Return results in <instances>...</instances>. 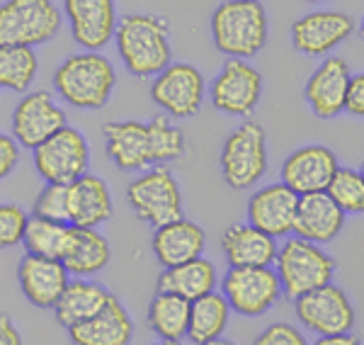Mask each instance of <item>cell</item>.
<instances>
[{"label":"cell","instance_id":"7","mask_svg":"<svg viewBox=\"0 0 364 345\" xmlns=\"http://www.w3.org/2000/svg\"><path fill=\"white\" fill-rule=\"evenodd\" d=\"M63 13L54 0H3L0 3V44H49L61 32Z\"/></svg>","mask_w":364,"mask_h":345},{"label":"cell","instance_id":"22","mask_svg":"<svg viewBox=\"0 0 364 345\" xmlns=\"http://www.w3.org/2000/svg\"><path fill=\"white\" fill-rule=\"evenodd\" d=\"M114 214V200L107 180L85 173L68 185V224L100 229Z\"/></svg>","mask_w":364,"mask_h":345},{"label":"cell","instance_id":"44","mask_svg":"<svg viewBox=\"0 0 364 345\" xmlns=\"http://www.w3.org/2000/svg\"><path fill=\"white\" fill-rule=\"evenodd\" d=\"M360 39H362V44H364V17H362V22H360Z\"/></svg>","mask_w":364,"mask_h":345},{"label":"cell","instance_id":"16","mask_svg":"<svg viewBox=\"0 0 364 345\" xmlns=\"http://www.w3.org/2000/svg\"><path fill=\"white\" fill-rule=\"evenodd\" d=\"M61 13L80 51H102L114 39L119 22L117 0H63Z\"/></svg>","mask_w":364,"mask_h":345},{"label":"cell","instance_id":"13","mask_svg":"<svg viewBox=\"0 0 364 345\" xmlns=\"http://www.w3.org/2000/svg\"><path fill=\"white\" fill-rule=\"evenodd\" d=\"M105 154L112 166L124 173H141L158 166L154 122L112 120L102 124Z\"/></svg>","mask_w":364,"mask_h":345},{"label":"cell","instance_id":"39","mask_svg":"<svg viewBox=\"0 0 364 345\" xmlns=\"http://www.w3.org/2000/svg\"><path fill=\"white\" fill-rule=\"evenodd\" d=\"M0 345H25L20 329L8 314H0Z\"/></svg>","mask_w":364,"mask_h":345},{"label":"cell","instance_id":"31","mask_svg":"<svg viewBox=\"0 0 364 345\" xmlns=\"http://www.w3.org/2000/svg\"><path fill=\"white\" fill-rule=\"evenodd\" d=\"M39 75V56L32 46L0 44V90L25 95Z\"/></svg>","mask_w":364,"mask_h":345},{"label":"cell","instance_id":"34","mask_svg":"<svg viewBox=\"0 0 364 345\" xmlns=\"http://www.w3.org/2000/svg\"><path fill=\"white\" fill-rule=\"evenodd\" d=\"M32 216L68 224V185L44 183L32 202Z\"/></svg>","mask_w":364,"mask_h":345},{"label":"cell","instance_id":"24","mask_svg":"<svg viewBox=\"0 0 364 345\" xmlns=\"http://www.w3.org/2000/svg\"><path fill=\"white\" fill-rule=\"evenodd\" d=\"M345 216L340 207L326 192H314V195H301L294 214V229L291 236H299L304 241L326 245L343 233Z\"/></svg>","mask_w":364,"mask_h":345},{"label":"cell","instance_id":"2","mask_svg":"<svg viewBox=\"0 0 364 345\" xmlns=\"http://www.w3.org/2000/svg\"><path fill=\"white\" fill-rule=\"evenodd\" d=\"M54 95L68 107L95 112L112 100L117 90V68L102 51H75L56 66L51 75Z\"/></svg>","mask_w":364,"mask_h":345},{"label":"cell","instance_id":"14","mask_svg":"<svg viewBox=\"0 0 364 345\" xmlns=\"http://www.w3.org/2000/svg\"><path fill=\"white\" fill-rule=\"evenodd\" d=\"M355 20L352 15L333 8H316L296 17L289 27L291 46L301 56H331L340 44H345L355 34Z\"/></svg>","mask_w":364,"mask_h":345},{"label":"cell","instance_id":"30","mask_svg":"<svg viewBox=\"0 0 364 345\" xmlns=\"http://www.w3.org/2000/svg\"><path fill=\"white\" fill-rule=\"evenodd\" d=\"M231 307L219 290L190 302V324H187V341L202 345L214 338H221L228 329Z\"/></svg>","mask_w":364,"mask_h":345},{"label":"cell","instance_id":"6","mask_svg":"<svg viewBox=\"0 0 364 345\" xmlns=\"http://www.w3.org/2000/svg\"><path fill=\"white\" fill-rule=\"evenodd\" d=\"M262 90L265 80L255 63L245 58H226L211 78L207 97L219 115L250 120L262 100Z\"/></svg>","mask_w":364,"mask_h":345},{"label":"cell","instance_id":"41","mask_svg":"<svg viewBox=\"0 0 364 345\" xmlns=\"http://www.w3.org/2000/svg\"><path fill=\"white\" fill-rule=\"evenodd\" d=\"M202 345H238L236 341H228V338H214V341H209V343H202Z\"/></svg>","mask_w":364,"mask_h":345},{"label":"cell","instance_id":"29","mask_svg":"<svg viewBox=\"0 0 364 345\" xmlns=\"http://www.w3.org/2000/svg\"><path fill=\"white\" fill-rule=\"evenodd\" d=\"M190 324V302L178 294L156 290L146 309V326L158 341H185Z\"/></svg>","mask_w":364,"mask_h":345},{"label":"cell","instance_id":"27","mask_svg":"<svg viewBox=\"0 0 364 345\" xmlns=\"http://www.w3.org/2000/svg\"><path fill=\"white\" fill-rule=\"evenodd\" d=\"M112 297L105 285H100L92 277H70L66 290L61 292L56 307H54V317L58 321V326L70 329L75 324H83L90 317H95L100 309L107 304V299Z\"/></svg>","mask_w":364,"mask_h":345},{"label":"cell","instance_id":"28","mask_svg":"<svg viewBox=\"0 0 364 345\" xmlns=\"http://www.w3.org/2000/svg\"><path fill=\"white\" fill-rule=\"evenodd\" d=\"M216 287H219V272L214 262L204 255L175 267H163L156 280V290L178 294L187 302H195Z\"/></svg>","mask_w":364,"mask_h":345},{"label":"cell","instance_id":"19","mask_svg":"<svg viewBox=\"0 0 364 345\" xmlns=\"http://www.w3.org/2000/svg\"><path fill=\"white\" fill-rule=\"evenodd\" d=\"M299 195L289 190L282 180L267 183L257 190H252L245 204V221L255 229L265 231L272 238H287L294 229Z\"/></svg>","mask_w":364,"mask_h":345},{"label":"cell","instance_id":"38","mask_svg":"<svg viewBox=\"0 0 364 345\" xmlns=\"http://www.w3.org/2000/svg\"><path fill=\"white\" fill-rule=\"evenodd\" d=\"M345 115L364 122V71L352 73L348 97H345Z\"/></svg>","mask_w":364,"mask_h":345},{"label":"cell","instance_id":"10","mask_svg":"<svg viewBox=\"0 0 364 345\" xmlns=\"http://www.w3.org/2000/svg\"><path fill=\"white\" fill-rule=\"evenodd\" d=\"M32 163L44 183L70 185L90 168V144L83 132L66 124L32 151Z\"/></svg>","mask_w":364,"mask_h":345},{"label":"cell","instance_id":"23","mask_svg":"<svg viewBox=\"0 0 364 345\" xmlns=\"http://www.w3.org/2000/svg\"><path fill=\"white\" fill-rule=\"evenodd\" d=\"M204 248H207V233L202 226L192 219H185V216L158 226L154 229V238H151V250H154V258L161 267H175L182 262L202 258Z\"/></svg>","mask_w":364,"mask_h":345},{"label":"cell","instance_id":"1","mask_svg":"<svg viewBox=\"0 0 364 345\" xmlns=\"http://www.w3.org/2000/svg\"><path fill=\"white\" fill-rule=\"evenodd\" d=\"M114 46L122 66L139 80L156 78L173 61L170 22L154 13H129L119 17Z\"/></svg>","mask_w":364,"mask_h":345},{"label":"cell","instance_id":"32","mask_svg":"<svg viewBox=\"0 0 364 345\" xmlns=\"http://www.w3.org/2000/svg\"><path fill=\"white\" fill-rule=\"evenodd\" d=\"M68 231H70V224L39 219V216H29L22 245H25V250L29 255L61 260L63 250H66Z\"/></svg>","mask_w":364,"mask_h":345},{"label":"cell","instance_id":"12","mask_svg":"<svg viewBox=\"0 0 364 345\" xmlns=\"http://www.w3.org/2000/svg\"><path fill=\"white\" fill-rule=\"evenodd\" d=\"M294 317L301 329L314 336H338V333H352L357 321L355 304L350 294L336 282L311 290L294 299Z\"/></svg>","mask_w":364,"mask_h":345},{"label":"cell","instance_id":"45","mask_svg":"<svg viewBox=\"0 0 364 345\" xmlns=\"http://www.w3.org/2000/svg\"><path fill=\"white\" fill-rule=\"evenodd\" d=\"M357 171H360V173H362V178H364V161H362V166L357 168Z\"/></svg>","mask_w":364,"mask_h":345},{"label":"cell","instance_id":"43","mask_svg":"<svg viewBox=\"0 0 364 345\" xmlns=\"http://www.w3.org/2000/svg\"><path fill=\"white\" fill-rule=\"evenodd\" d=\"M304 3H309V5H323V3H331V0H304Z\"/></svg>","mask_w":364,"mask_h":345},{"label":"cell","instance_id":"21","mask_svg":"<svg viewBox=\"0 0 364 345\" xmlns=\"http://www.w3.org/2000/svg\"><path fill=\"white\" fill-rule=\"evenodd\" d=\"M68 338L73 345H129L134 338V319L124 302L112 292L95 317L70 326Z\"/></svg>","mask_w":364,"mask_h":345},{"label":"cell","instance_id":"37","mask_svg":"<svg viewBox=\"0 0 364 345\" xmlns=\"http://www.w3.org/2000/svg\"><path fill=\"white\" fill-rule=\"evenodd\" d=\"M20 163V144L13 139V134L0 132V180L10 178Z\"/></svg>","mask_w":364,"mask_h":345},{"label":"cell","instance_id":"8","mask_svg":"<svg viewBox=\"0 0 364 345\" xmlns=\"http://www.w3.org/2000/svg\"><path fill=\"white\" fill-rule=\"evenodd\" d=\"M127 202L132 212L151 229H158L182 216V190L168 166L141 171L127 185Z\"/></svg>","mask_w":364,"mask_h":345},{"label":"cell","instance_id":"36","mask_svg":"<svg viewBox=\"0 0 364 345\" xmlns=\"http://www.w3.org/2000/svg\"><path fill=\"white\" fill-rule=\"evenodd\" d=\"M252 345H311L306 333L289 321H274L257 333Z\"/></svg>","mask_w":364,"mask_h":345},{"label":"cell","instance_id":"9","mask_svg":"<svg viewBox=\"0 0 364 345\" xmlns=\"http://www.w3.org/2000/svg\"><path fill=\"white\" fill-rule=\"evenodd\" d=\"M149 83L151 100L173 122L195 117L207 100L209 83L195 63L170 61Z\"/></svg>","mask_w":364,"mask_h":345},{"label":"cell","instance_id":"42","mask_svg":"<svg viewBox=\"0 0 364 345\" xmlns=\"http://www.w3.org/2000/svg\"><path fill=\"white\" fill-rule=\"evenodd\" d=\"M151 345H182V341H156Z\"/></svg>","mask_w":364,"mask_h":345},{"label":"cell","instance_id":"26","mask_svg":"<svg viewBox=\"0 0 364 345\" xmlns=\"http://www.w3.org/2000/svg\"><path fill=\"white\" fill-rule=\"evenodd\" d=\"M112 260V245L100 229L70 224L66 250L61 255L70 277H95Z\"/></svg>","mask_w":364,"mask_h":345},{"label":"cell","instance_id":"20","mask_svg":"<svg viewBox=\"0 0 364 345\" xmlns=\"http://www.w3.org/2000/svg\"><path fill=\"white\" fill-rule=\"evenodd\" d=\"M68 280L70 275L63 262L54 258L25 253V258L17 265V282H20L22 297L37 309H54Z\"/></svg>","mask_w":364,"mask_h":345},{"label":"cell","instance_id":"5","mask_svg":"<svg viewBox=\"0 0 364 345\" xmlns=\"http://www.w3.org/2000/svg\"><path fill=\"white\" fill-rule=\"evenodd\" d=\"M267 166L269 149L265 127L255 120H243L221 146V178L231 190H252L267 173Z\"/></svg>","mask_w":364,"mask_h":345},{"label":"cell","instance_id":"25","mask_svg":"<svg viewBox=\"0 0 364 345\" xmlns=\"http://www.w3.org/2000/svg\"><path fill=\"white\" fill-rule=\"evenodd\" d=\"M277 248V238L250 226L248 221L228 226L221 236V253L228 267H267L274 262Z\"/></svg>","mask_w":364,"mask_h":345},{"label":"cell","instance_id":"33","mask_svg":"<svg viewBox=\"0 0 364 345\" xmlns=\"http://www.w3.org/2000/svg\"><path fill=\"white\" fill-rule=\"evenodd\" d=\"M326 195L340 207L345 216H362L364 214V178L357 168H338L328 185Z\"/></svg>","mask_w":364,"mask_h":345},{"label":"cell","instance_id":"3","mask_svg":"<svg viewBox=\"0 0 364 345\" xmlns=\"http://www.w3.org/2000/svg\"><path fill=\"white\" fill-rule=\"evenodd\" d=\"M209 34L226 58L252 61L269 39V17L262 0H224L209 17Z\"/></svg>","mask_w":364,"mask_h":345},{"label":"cell","instance_id":"17","mask_svg":"<svg viewBox=\"0 0 364 345\" xmlns=\"http://www.w3.org/2000/svg\"><path fill=\"white\" fill-rule=\"evenodd\" d=\"M350 78V63L343 56L323 58L314 68V73L306 78L301 90L309 112L321 122H331L345 115V97H348Z\"/></svg>","mask_w":364,"mask_h":345},{"label":"cell","instance_id":"4","mask_svg":"<svg viewBox=\"0 0 364 345\" xmlns=\"http://www.w3.org/2000/svg\"><path fill=\"white\" fill-rule=\"evenodd\" d=\"M272 267L279 277L284 297L294 302L311 290L331 285L338 262L323 245L304 241L299 236H287L279 243Z\"/></svg>","mask_w":364,"mask_h":345},{"label":"cell","instance_id":"15","mask_svg":"<svg viewBox=\"0 0 364 345\" xmlns=\"http://www.w3.org/2000/svg\"><path fill=\"white\" fill-rule=\"evenodd\" d=\"M68 124L66 110L58 105L51 90H29L17 100L10 115V134L20 149L34 151L51 134Z\"/></svg>","mask_w":364,"mask_h":345},{"label":"cell","instance_id":"40","mask_svg":"<svg viewBox=\"0 0 364 345\" xmlns=\"http://www.w3.org/2000/svg\"><path fill=\"white\" fill-rule=\"evenodd\" d=\"M314 345H364L355 333H338V336H321Z\"/></svg>","mask_w":364,"mask_h":345},{"label":"cell","instance_id":"35","mask_svg":"<svg viewBox=\"0 0 364 345\" xmlns=\"http://www.w3.org/2000/svg\"><path fill=\"white\" fill-rule=\"evenodd\" d=\"M29 214L20 204L0 202V250H10L22 245Z\"/></svg>","mask_w":364,"mask_h":345},{"label":"cell","instance_id":"18","mask_svg":"<svg viewBox=\"0 0 364 345\" xmlns=\"http://www.w3.org/2000/svg\"><path fill=\"white\" fill-rule=\"evenodd\" d=\"M340 161L338 154L331 146L323 144H306L299 146L284 159L279 168V180L289 190H294L299 197L314 195V192H326L331 185L333 175L338 173Z\"/></svg>","mask_w":364,"mask_h":345},{"label":"cell","instance_id":"11","mask_svg":"<svg viewBox=\"0 0 364 345\" xmlns=\"http://www.w3.org/2000/svg\"><path fill=\"white\" fill-rule=\"evenodd\" d=\"M219 292L224 294L231 312L245 319L265 317L269 309L284 297L279 277L272 265L228 267L219 282Z\"/></svg>","mask_w":364,"mask_h":345}]
</instances>
